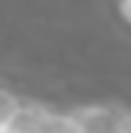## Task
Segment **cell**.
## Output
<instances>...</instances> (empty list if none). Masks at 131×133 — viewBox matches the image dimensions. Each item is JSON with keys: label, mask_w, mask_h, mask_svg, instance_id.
Listing matches in <instances>:
<instances>
[{"label": "cell", "mask_w": 131, "mask_h": 133, "mask_svg": "<svg viewBox=\"0 0 131 133\" xmlns=\"http://www.w3.org/2000/svg\"><path fill=\"white\" fill-rule=\"evenodd\" d=\"M23 100L18 97L16 92H10V90H5V87H0V133L3 128L8 125V120L13 118V113L18 110V105H21Z\"/></svg>", "instance_id": "obj_1"}, {"label": "cell", "mask_w": 131, "mask_h": 133, "mask_svg": "<svg viewBox=\"0 0 131 133\" xmlns=\"http://www.w3.org/2000/svg\"><path fill=\"white\" fill-rule=\"evenodd\" d=\"M118 13H121V18L131 26V0H118Z\"/></svg>", "instance_id": "obj_2"}]
</instances>
